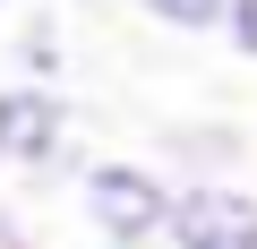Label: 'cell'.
<instances>
[{"label":"cell","instance_id":"5b68a950","mask_svg":"<svg viewBox=\"0 0 257 249\" xmlns=\"http://www.w3.org/2000/svg\"><path fill=\"white\" fill-rule=\"evenodd\" d=\"M9 52H18V77H35V86H60V77H69V35H60L52 9H35Z\"/></svg>","mask_w":257,"mask_h":249},{"label":"cell","instance_id":"3957f363","mask_svg":"<svg viewBox=\"0 0 257 249\" xmlns=\"http://www.w3.org/2000/svg\"><path fill=\"white\" fill-rule=\"evenodd\" d=\"M163 249H257V198L240 181H189V189H172Z\"/></svg>","mask_w":257,"mask_h":249},{"label":"cell","instance_id":"30bf717a","mask_svg":"<svg viewBox=\"0 0 257 249\" xmlns=\"http://www.w3.org/2000/svg\"><path fill=\"white\" fill-rule=\"evenodd\" d=\"M155 249H163V240H155Z\"/></svg>","mask_w":257,"mask_h":249},{"label":"cell","instance_id":"ba28073f","mask_svg":"<svg viewBox=\"0 0 257 249\" xmlns=\"http://www.w3.org/2000/svg\"><path fill=\"white\" fill-rule=\"evenodd\" d=\"M0 249H35V223H26L9 198H0Z\"/></svg>","mask_w":257,"mask_h":249},{"label":"cell","instance_id":"277c9868","mask_svg":"<svg viewBox=\"0 0 257 249\" xmlns=\"http://www.w3.org/2000/svg\"><path fill=\"white\" fill-rule=\"evenodd\" d=\"M155 155H163V172L180 189L189 181H231L240 155H248V129H240V120H163V129H155Z\"/></svg>","mask_w":257,"mask_h":249},{"label":"cell","instance_id":"7a4b0ae2","mask_svg":"<svg viewBox=\"0 0 257 249\" xmlns=\"http://www.w3.org/2000/svg\"><path fill=\"white\" fill-rule=\"evenodd\" d=\"M172 172L138 163V155H94L86 181H77V215L94 223L103 249H155L163 223H172Z\"/></svg>","mask_w":257,"mask_h":249},{"label":"cell","instance_id":"52a82bcc","mask_svg":"<svg viewBox=\"0 0 257 249\" xmlns=\"http://www.w3.org/2000/svg\"><path fill=\"white\" fill-rule=\"evenodd\" d=\"M223 43H231V60H248V69H257V0H231V18H223Z\"/></svg>","mask_w":257,"mask_h":249},{"label":"cell","instance_id":"9c48e42d","mask_svg":"<svg viewBox=\"0 0 257 249\" xmlns=\"http://www.w3.org/2000/svg\"><path fill=\"white\" fill-rule=\"evenodd\" d=\"M0 9H9V0H0Z\"/></svg>","mask_w":257,"mask_h":249},{"label":"cell","instance_id":"8992f818","mask_svg":"<svg viewBox=\"0 0 257 249\" xmlns=\"http://www.w3.org/2000/svg\"><path fill=\"white\" fill-rule=\"evenodd\" d=\"M138 18H155L163 35H223L231 0H138Z\"/></svg>","mask_w":257,"mask_h":249},{"label":"cell","instance_id":"6da1fadb","mask_svg":"<svg viewBox=\"0 0 257 249\" xmlns=\"http://www.w3.org/2000/svg\"><path fill=\"white\" fill-rule=\"evenodd\" d=\"M0 163L9 172H26L35 189H77L86 181V146L69 138V95L60 86H35V77H9L0 86Z\"/></svg>","mask_w":257,"mask_h":249}]
</instances>
